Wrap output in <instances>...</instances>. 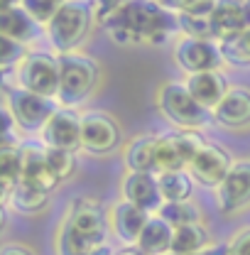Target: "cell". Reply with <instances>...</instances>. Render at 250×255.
<instances>
[{
	"label": "cell",
	"mask_w": 250,
	"mask_h": 255,
	"mask_svg": "<svg viewBox=\"0 0 250 255\" xmlns=\"http://www.w3.org/2000/svg\"><path fill=\"white\" fill-rule=\"evenodd\" d=\"M196 255H228V243H219V246H209V248H204L201 253Z\"/></svg>",
	"instance_id": "obj_37"
},
{
	"label": "cell",
	"mask_w": 250,
	"mask_h": 255,
	"mask_svg": "<svg viewBox=\"0 0 250 255\" xmlns=\"http://www.w3.org/2000/svg\"><path fill=\"white\" fill-rule=\"evenodd\" d=\"M233 167V159L231 155L214 142H206L199 155L194 157V162L189 164V174L194 177L196 184H204V187H211V189H219L221 182L228 177Z\"/></svg>",
	"instance_id": "obj_11"
},
{
	"label": "cell",
	"mask_w": 250,
	"mask_h": 255,
	"mask_svg": "<svg viewBox=\"0 0 250 255\" xmlns=\"http://www.w3.org/2000/svg\"><path fill=\"white\" fill-rule=\"evenodd\" d=\"M5 108L12 113L15 123L20 130L37 132L44 130L47 123L52 121V116L59 111V106L54 103V98H44L39 94H32L25 89H5Z\"/></svg>",
	"instance_id": "obj_6"
},
{
	"label": "cell",
	"mask_w": 250,
	"mask_h": 255,
	"mask_svg": "<svg viewBox=\"0 0 250 255\" xmlns=\"http://www.w3.org/2000/svg\"><path fill=\"white\" fill-rule=\"evenodd\" d=\"M243 7H246V17H248V27H250V0L243 2Z\"/></svg>",
	"instance_id": "obj_40"
},
{
	"label": "cell",
	"mask_w": 250,
	"mask_h": 255,
	"mask_svg": "<svg viewBox=\"0 0 250 255\" xmlns=\"http://www.w3.org/2000/svg\"><path fill=\"white\" fill-rule=\"evenodd\" d=\"M44 147L47 145H37V142H25L22 145V182L30 184L34 189L52 194L59 187V179L52 174L47 157H44Z\"/></svg>",
	"instance_id": "obj_16"
},
{
	"label": "cell",
	"mask_w": 250,
	"mask_h": 255,
	"mask_svg": "<svg viewBox=\"0 0 250 255\" xmlns=\"http://www.w3.org/2000/svg\"><path fill=\"white\" fill-rule=\"evenodd\" d=\"M189 94L194 96L204 108L214 111L221 101L226 98V94L231 91L226 76L221 71H201V74H191L187 79Z\"/></svg>",
	"instance_id": "obj_18"
},
{
	"label": "cell",
	"mask_w": 250,
	"mask_h": 255,
	"mask_svg": "<svg viewBox=\"0 0 250 255\" xmlns=\"http://www.w3.org/2000/svg\"><path fill=\"white\" fill-rule=\"evenodd\" d=\"M0 255H34V253H32L27 246H20V243H5L2 251H0Z\"/></svg>",
	"instance_id": "obj_36"
},
{
	"label": "cell",
	"mask_w": 250,
	"mask_h": 255,
	"mask_svg": "<svg viewBox=\"0 0 250 255\" xmlns=\"http://www.w3.org/2000/svg\"><path fill=\"white\" fill-rule=\"evenodd\" d=\"M159 219L169 223L172 228H179V226H189V223H201V211L194 201H179V204H164L159 211H157Z\"/></svg>",
	"instance_id": "obj_27"
},
{
	"label": "cell",
	"mask_w": 250,
	"mask_h": 255,
	"mask_svg": "<svg viewBox=\"0 0 250 255\" xmlns=\"http://www.w3.org/2000/svg\"><path fill=\"white\" fill-rule=\"evenodd\" d=\"M127 2L132 0H96V17H98V25L103 20H108L111 15H116L118 10H123Z\"/></svg>",
	"instance_id": "obj_34"
},
{
	"label": "cell",
	"mask_w": 250,
	"mask_h": 255,
	"mask_svg": "<svg viewBox=\"0 0 250 255\" xmlns=\"http://www.w3.org/2000/svg\"><path fill=\"white\" fill-rule=\"evenodd\" d=\"M209 22H211V32H214L216 42L231 39V37L241 34L243 30H248L246 7H243V2H236V0H219Z\"/></svg>",
	"instance_id": "obj_17"
},
{
	"label": "cell",
	"mask_w": 250,
	"mask_h": 255,
	"mask_svg": "<svg viewBox=\"0 0 250 255\" xmlns=\"http://www.w3.org/2000/svg\"><path fill=\"white\" fill-rule=\"evenodd\" d=\"M47 201H49V194H44V191L34 189L30 184H25V182H20L15 189L10 191V196L5 199V206H10L12 211H17V214H39L44 206H47Z\"/></svg>",
	"instance_id": "obj_25"
},
{
	"label": "cell",
	"mask_w": 250,
	"mask_h": 255,
	"mask_svg": "<svg viewBox=\"0 0 250 255\" xmlns=\"http://www.w3.org/2000/svg\"><path fill=\"white\" fill-rule=\"evenodd\" d=\"M101 27L121 47H137V44L159 47L172 34L182 32L179 12L164 7L157 0H132L123 10L103 20Z\"/></svg>",
	"instance_id": "obj_1"
},
{
	"label": "cell",
	"mask_w": 250,
	"mask_h": 255,
	"mask_svg": "<svg viewBox=\"0 0 250 255\" xmlns=\"http://www.w3.org/2000/svg\"><path fill=\"white\" fill-rule=\"evenodd\" d=\"M42 140L47 147L76 152L81 147V116L74 108H59L42 130Z\"/></svg>",
	"instance_id": "obj_14"
},
{
	"label": "cell",
	"mask_w": 250,
	"mask_h": 255,
	"mask_svg": "<svg viewBox=\"0 0 250 255\" xmlns=\"http://www.w3.org/2000/svg\"><path fill=\"white\" fill-rule=\"evenodd\" d=\"M157 106L162 116L179 130H196L211 121L209 108H204L189 94L187 84H179V81H167L157 91Z\"/></svg>",
	"instance_id": "obj_5"
},
{
	"label": "cell",
	"mask_w": 250,
	"mask_h": 255,
	"mask_svg": "<svg viewBox=\"0 0 250 255\" xmlns=\"http://www.w3.org/2000/svg\"><path fill=\"white\" fill-rule=\"evenodd\" d=\"M155 152H157V135L132 137L125 145L123 152V162L127 167V172H152V174H157Z\"/></svg>",
	"instance_id": "obj_21"
},
{
	"label": "cell",
	"mask_w": 250,
	"mask_h": 255,
	"mask_svg": "<svg viewBox=\"0 0 250 255\" xmlns=\"http://www.w3.org/2000/svg\"><path fill=\"white\" fill-rule=\"evenodd\" d=\"M64 2H66V0H22L20 5L30 12L39 25H44V27H47V25L54 20V15L62 10Z\"/></svg>",
	"instance_id": "obj_30"
},
{
	"label": "cell",
	"mask_w": 250,
	"mask_h": 255,
	"mask_svg": "<svg viewBox=\"0 0 250 255\" xmlns=\"http://www.w3.org/2000/svg\"><path fill=\"white\" fill-rule=\"evenodd\" d=\"M116 255H145L137 246H123L121 251H116Z\"/></svg>",
	"instance_id": "obj_38"
},
{
	"label": "cell",
	"mask_w": 250,
	"mask_h": 255,
	"mask_svg": "<svg viewBox=\"0 0 250 255\" xmlns=\"http://www.w3.org/2000/svg\"><path fill=\"white\" fill-rule=\"evenodd\" d=\"M214 121L223 128H246L250 126V91L248 89H231L226 98L214 108Z\"/></svg>",
	"instance_id": "obj_19"
},
{
	"label": "cell",
	"mask_w": 250,
	"mask_h": 255,
	"mask_svg": "<svg viewBox=\"0 0 250 255\" xmlns=\"http://www.w3.org/2000/svg\"><path fill=\"white\" fill-rule=\"evenodd\" d=\"M219 44L223 62L233 64V66H250V27L231 39H223Z\"/></svg>",
	"instance_id": "obj_28"
},
{
	"label": "cell",
	"mask_w": 250,
	"mask_h": 255,
	"mask_svg": "<svg viewBox=\"0 0 250 255\" xmlns=\"http://www.w3.org/2000/svg\"><path fill=\"white\" fill-rule=\"evenodd\" d=\"M118 142H121V130L108 113L89 111L81 116V150L91 155H108L118 147Z\"/></svg>",
	"instance_id": "obj_10"
},
{
	"label": "cell",
	"mask_w": 250,
	"mask_h": 255,
	"mask_svg": "<svg viewBox=\"0 0 250 255\" xmlns=\"http://www.w3.org/2000/svg\"><path fill=\"white\" fill-rule=\"evenodd\" d=\"M250 204V159L233 162L228 177L216 189V206L221 214H233Z\"/></svg>",
	"instance_id": "obj_12"
},
{
	"label": "cell",
	"mask_w": 250,
	"mask_h": 255,
	"mask_svg": "<svg viewBox=\"0 0 250 255\" xmlns=\"http://www.w3.org/2000/svg\"><path fill=\"white\" fill-rule=\"evenodd\" d=\"M167 255H179V253H167Z\"/></svg>",
	"instance_id": "obj_42"
},
{
	"label": "cell",
	"mask_w": 250,
	"mask_h": 255,
	"mask_svg": "<svg viewBox=\"0 0 250 255\" xmlns=\"http://www.w3.org/2000/svg\"><path fill=\"white\" fill-rule=\"evenodd\" d=\"M44 157H47V164H49L52 174L59 182H66V179L74 177V172H76V152L59 150V147H44Z\"/></svg>",
	"instance_id": "obj_29"
},
{
	"label": "cell",
	"mask_w": 250,
	"mask_h": 255,
	"mask_svg": "<svg viewBox=\"0 0 250 255\" xmlns=\"http://www.w3.org/2000/svg\"><path fill=\"white\" fill-rule=\"evenodd\" d=\"M94 5L89 0H66L62 10L54 15V20L47 25L49 42L59 49V52H74V47H79V42L89 34L91 22H94Z\"/></svg>",
	"instance_id": "obj_4"
},
{
	"label": "cell",
	"mask_w": 250,
	"mask_h": 255,
	"mask_svg": "<svg viewBox=\"0 0 250 255\" xmlns=\"http://www.w3.org/2000/svg\"><path fill=\"white\" fill-rule=\"evenodd\" d=\"M121 191H123L125 201L135 204L137 209H142L152 216L164 206V199L159 191V179L152 172H127Z\"/></svg>",
	"instance_id": "obj_13"
},
{
	"label": "cell",
	"mask_w": 250,
	"mask_h": 255,
	"mask_svg": "<svg viewBox=\"0 0 250 255\" xmlns=\"http://www.w3.org/2000/svg\"><path fill=\"white\" fill-rule=\"evenodd\" d=\"M59 59V103L64 108H79L89 101L98 81V62L81 52H64Z\"/></svg>",
	"instance_id": "obj_3"
},
{
	"label": "cell",
	"mask_w": 250,
	"mask_h": 255,
	"mask_svg": "<svg viewBox=\"0 0 250 255\" xmlns=\"http://www.w3.org/2000/svg\"><path fill=\"white\" fill-rule=\"evenodd\" d=\"M172 241H174V228L155 214V216H150V221L145 226V231L137 241V248L145 255H167L172 253Z\"/></svg>",
	"instance_id": "obj_22"
},
{
	"label": "cell",
	"mask_w": 250,
	"mask_h": 255,
	"mask_svg": "<svg viewBox=\"0 0 250 255\" xmlns=\"http://www.w3.org/2000/svg\"><path fill=\"white\" fill-rule=\"evenodd\" d=\"M228 255H250V228L233 236V241L228 243Z\"/></svg>",
	"instance_id": "obj_35"
},
{
	"label": "cell",
	"mask_w": 250,
	"mask_h": 255,
	"mask_svg": "<svg viewBox=\"0 0 250 255\" xmlns=\"http://www.w3.org/2000/svg\"><path fill=\"white\" fill-rule=\"evenodd\" d=\"M150 216L152 214H147V211L137 209L135 204L121 199V201H116L111 206L108 221H111V231L118 236V241H123L125 246H137V241H140L145 226L150 221Z\"/></svg>",
	"instance_id": "obj_15"
},
{
	"label": "cell",
	"mask_w": 250,
	"mask_h": 255,
	"mask_svg": "<svg viewBox=\"0 0 250 255\" xmlns=\"http://www.w3.org/2000/svg\"><path fill=\"white\" fill-rule=\"evenodd\" d=\"M22 145L20 147H5L0 150V184H2V201L10 196V191L22 182Z\"/></svg>",
	"instance_id": "obj_26"
},
{
	"label": "cell",
	"mask_w": 250,
	"mask_h": 255,
	"mask_svg": "<svg viewBox=\"0 0 250 255\" xmlns=\"http://www.w3.org/2000/svg\"><path fill=\"white\" fill-rule=\"evenodd\" d=\"M169 2L177 12L194 15V17H211L214 7L219 5V0H169Z\"/></svg>",
	"instance_id": "obj_33"
},
{
	"label": "cell",
	"mask_w": 250,
	"mask_h": 255,
	"mask_svg": "<svg viewBox=\"0 0 250 255\" xmlns=\"http://www.w3.org/2000/svg\"><path fill=\"white\" fill-rule=\"evenodd\" d=\"M211 246L209 231L201 223H189V226H179L174 228V241H172V253L179 255H196L204 248Z\"/></svg>",
	"instance_id": "obj_24"
},
{
	"label": "cell",
	"mask_w": 250,
	"mask_h": 255,
	"mask_svg": "<svg viewBox=\"0 0 250 255\" xmlns=\"http://www.w3.org/2000/svg\"><path fill=\"white\" fill-rule=\"evenodd\" d=\"M108 226L111 221L106 219L98 201L89 196L76 199L59 231L57 251L59 255H91L101 246H106Z\"/></svg>",
	"instance_id": "obj_2"
},
{
	"label": "cell",
	"mask_w": 250,
	"mask_h": 255,
	"mask_svg": "<svg viewBox=\"0 0 250 255\" xmlns=\"http://www.w3.org/2000/svg\"><path fill=\"white\" fill-rule=\"evenodd\" d=\"M236 2H248V0H236Z\"/></svg>",
	"instance_id": "obj_41"
},
{
	"label": "cell",
	"mask_w": 250,
	"mask_h": 255,
	"mask_svg": "<svg viewBox=\"0 0 250 255\" xmlns=\"http://www.w3.org/2000/svg\"><path fill=\"white\" fill-rule=\"evenodd\" d=\"M17 86L39 94L44 98H54L59 96V59H54L52 54L44 52H34L27 54L25 62L17 66Z\"/></svg>",
	"instance_id": "obj_8"
},
{
	"label": "cell",
	"mask_w": 250,
	"mask_h": 255,
	"mask_svg": "<svg viewBox=\"0 0 250 255\" xmlns=\"http://www.w3.org/2000/svg\"><path fill=\"white\" fill-rule=\"evenodd\" d=\"M206 145V140L196 130H177L157 137V152L155 164L157 174L162 172H177V169H189V164L199 155V150Z\"/></svg>",
	"instance_id": "obj_7"
},
{
	"label": "cell",
	"mask_w": 250,
	"mask_h": 255,
	"mask_svg": "<svg viewBox=\"0 0 250 255\" xmlns=\"http://www.w3.org/2000/svg\"><path fill=\"white\" fill-rule=\"evenodd\" d=\"M25 44L10 39V37H2L0 34V66H2V74L7 76L12 71V66H20L25 62Z\"/></svg>",
	"instance_id": "obj_31"
},
{
	"label": "cell",
	"mask_w": 250,
	"mask_h": 255,
	"mask_svg": "<svg viewBox=\"0 0 250 255\" xmlns=\"http://www.w3.org/2000/svg\"><path fill=\"white\" fill-rule=\"evenodd\" d=\"M39 27L42 25L32 17L22 5L0 12V34L2 37H10V39H15L20 44H27L32 39H37Z\"/></svg>",
	"instance_id": "obj_20"
},
{
	"label": "cell",
	"mask_w": 250,
	"mask_h": 255,
	"mask_svg": "<svg viewBox=\"0 0 250 255\" xmlns=\"http://www.w3.org/2000/svg\"><path fill=\"white\" fill-rule=\"evenodd\" d=\"M159 179V191L164 204H179V201H191L194 194V177L189 169H177V172H162L157 174Z\"/></svg>",
	"instance_id": "obj_23"
},
{
	"label": "cell",
	"mask_w": 250,
	"mask_h": 255,
	"mask_svg": "<svg viewBox=\"0 0 250 255\" xmlns=\"http://www.w3.org/2000/svg\"><path fill=\"white\" fill-rule=\"evenodd\" d=\"M174 59L191 76L201 71H219V66L223 64V54H221V44L216 39L182 37L174 44Z\"/></svg>",
	"instance_id": "obj_9"
},
{
	"label": "cell",
	"mask_w": 250,
	"mask_h": 255,
	"mask_svg": "<svg viewBox=\"0 0 250 255\" xmlns=\"http://www.w3.org/2000/svg\"><path fill=\"white\" fill-rule=\"evenodd\" d=\"M22 0H0V12L2 10H10V7H17Z\"/></svg>",
	"instance_id": "obj_39"
},
{
	"label": "cell",
	"mask_w": 250,
	"mask_h": 255,
	"mask_svg": "<svg viewBox=\"0 0 250 255\" xmlns=\"http://www.w3.org/2000/svg\"><path fill=\"white\" fill-rule=\"evenodd\" d=\"M179 27L184 32V37H194V39H214L209 17H194V15L179 12Z\"/></svg>",
	"instance_id": "obj_32"
}]
</instances>
